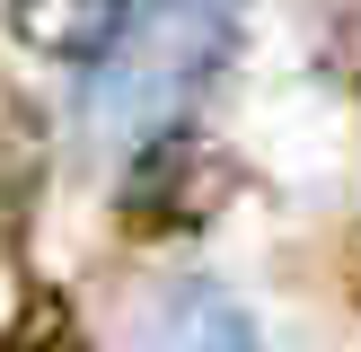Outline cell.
<instances>
[{
    "mask_svg": "<svg viewBox=\"0 0 361 352\" xmlns=\"http://www.w3.org/2000/svg\"><path fill=\"white\" fill-rule=\"evenodd\" d=\"M229 44H238V9L229 0H123L115 9V35L88 53V80H80V106H88V132L97 141H159L203 106V88L221 80Z\"/></svg>",
    "mask_w": 361,
    "mask_h": 352,
    "instance_id": "cell-1",
    "label": "cell"
},
{
    "mask_svg": "<svg viewBox=\"0 0 361 352\" xmlns=\"http://www.w3.org/2000/svg\"><path fill=\"white\" fill-rule=\"evenodd\" d=\"M229 185H238V168H229L203 132H185V123H176V132L141 141L133 176H123V220L150 229V238H168V229L212 220V211L229 203Z\"/></svg>",
    "mask_w": 361,
    "mask_h": 352,
    "instance_id": "cell-2",
    "label": "cell"
},
{
    "mask_svg": "<svg viewBox=\"0 0 361 352\" xmlns=\"http://www.w3.org/2000/svg\"><path fill=\"white\" fill-rule=\"evenodd\" d=\"M150 352H264V344H256L247 308L221 282L176 273V282H159V299H150Z\"/></svg>",
    "mask_w": 361,
    "mask_h": 352,
    "instance_id": "cell-3",
    "label": "cell"
},
{
    "mask_svg": "<svg viewBox=\"0 0 361 352\" xmlns=\"http://www.w3.org/2000/svg\"><path fill=\"white\" fill-rule=\"evenodd\" d=\"M44 158H53L44 115L0 80V229H18L35 211V194H44Z\"/></svg>",
    "mask_w": 361,
    "mask_h": 352,
    "instance_id": "cell-4",
    "label": "cell"
},
{
    "mask_svg": "<svg viewBox=\"0 0 361 352\" xmlns=\"http://www.w3.org/2000/svg\"><path fill=\"white\" fill-rule=\"evenodd\" d=\"M123 0H9V27L27 35L35 53H62V62H88V53L115 35Z\"/></svg>",
    "mask_w": 361,
    "mask_h": 352,
    "instance_id": "cell-5",
    "label": "cell"
},
{
    "mask_svg": "<svg viewBox=\"0 0 361 352\" xmlns=\"http://www.w3.org/2000/svg\"><path fill=\"white\" fill-rule=\"evenodd\" d=\"M0 352H80V344H71V334L53 326V317H35V326H18V334H9Z\"/></svg>",
    "mask_w": 361,
    "mask_h": 352,
    "instance_id": "cell-6",
    "label": "cell"
}]
</instances>
